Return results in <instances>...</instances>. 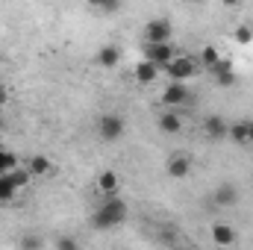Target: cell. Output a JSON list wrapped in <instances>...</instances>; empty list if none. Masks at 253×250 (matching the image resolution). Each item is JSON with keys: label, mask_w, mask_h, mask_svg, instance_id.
<instances>
[{"label": "cell", "mask_w": 253, "mask_h": 250, "mask_svg": "<svg viewBox=\"0 0 253 250\" xmlns=\"http://www.w3.org/2000/svg\"><path fill=\"white\" fill-rule=\"evenodd\" d=\"M124 221H126V203L121 197H109V200L100 203V209L94 212V221L91 224L97 230H112V227H118Z\"/></svg>", "instance_id": "1"}, {"label": "cell", "mask_w": 253, "mask_h": 250, "mask_svg": "<svg viewBox=\"0 0 253 250\" xmlns=\"http://www.w3.org/2000/svg\"><path fill=\"white\" fill-rule=\"evenodd\" d=\"M194 71H197V59H189V56H174L171 62L165 65V74H168L171 80H177V83L191 80Z\"/></svg>", "instance_id": "2"}, {"label": "cell", "mask_w": 253, "mask_h": 250, "mask_svg": "<svg viewBox=\"0 0 253 250\" xmlns=\"http://www.w3.org/2000/svg\"><path fill=\"white\" fill-rule=\"evenodd\" d=\"M97 135H100L103 141H118V138L124 135V118H118V115H112V112L100 115V121H97Z\"/></svg>", "instance_id": "3"}, {"label": "cell", "mask_w": 253, "mask_h": 250, "mask_svg": "<svg viewBox=\"0 0 253 250\" xmlns=\"http://www.w3.org/2000/svg\"><path fill=\"white\" fill-rule=\"evenodd\" d=\"M144 59H150L156 68H165V65L174 59V47H171L168 42H147V47H144Z\"/></svg>", "instance_id": "4"}, {"label": "cell", "mask_w": 253, "mask_h": 250, "mask_svg": "<svg viewBox=\"0 0 253 250\" xmlns=\"http://www.w3.org/2000/svg\"><path fill=\"white\" fill-rule=\"evenodd\" d=\"M171 36H174V27H171V21H165V18H153V21H147V27H144V39H147V42H171Z\"/></svg>", "instance_id": "5"}, {"label": "cell", "mask_w": 253, "mask_h": 250, "mask_svg": "<svg viewBox=\"0 0 253 250\" xmlns=\"http://www.w3.org/2000/svg\"><path fill=\"white\" fill-rule=\"evenodd\" d=\"M162 103H165L168 109H180L183 103H189V88H186L183 83L171 80V85L162 91Z\"/></svg>", "instance_id": "6"}, {"label": "cell", "mask_w": 253, "mask_h": 250, "mask_svg": "<svg viewBox=\"0 0 253 250\" xmlns=\"http://www.w3.org/2000/svg\"><path fill=\"white\" fill-rule=\"evenodd\" d=\"M203 132H206V138L218 141V138H227V132H230V124H227L221 115H209V118L203 121Z\"/></svg>", "instance_id": "7"}, {"label": "cell", "mask_w": 253, "mask_h": 250, "mask_svg": "<svg viewBox=\"0 0 253 250\" xmlns=\"http://www.w3.org/2000/svg\"><path fill=\"white\" fill-rule=\"evenodd\" d=\"M191 171V159L186 153H177V156H171L168 159V174L174 177V180H183V177H189Z\"/></svg>", "instance_id": "8"}, {"label": "cell", "mask_w": 253, "mask_h": 250, "mask_svg": "<svg viewBox=\"0 0 253 250\" xmlns=\"http://www.w3.org/2000/svg\"><path fill=\"white\" fill-rule=\"evenodd\" d=\"M215 203L218 206H236L239 203V188L233 186V183H221V186L215 188Z\"/></svg>", "instance_id": "9"}, {"label": "cell", "mask_w": 253, "mask_h": 250, "mask_svg": "<svg viewBox=\"0 0 253 250\" xmlns=\"http://www.w3.org/2000/svg\"><path fill=\"white\" fill-rule=\"evenodd\" d=\"M159 129H162V132H168V135L180 132V129H183V121H180V115H177L174 109L162 112V115H159Z\"/></svg>", "instance_id": "10"}, {"label": "cell", "mask_w": 253, "mask_h": 250, "mask_svg": "<svg viewBox=\"0 0 253 250\" xmlns=\"http://www.w3.org/2000/svg\"><path fill=\"white\" fill-rule=\"evenodd\" d=\"M27 168H30V174L33 177H44V174H50L53 171V165H50V159L47 156H30V162H27Z\"/></svg>", "instance_id": "11"}, {"label": "cell", "mask_w": 253, "mask_h": 250, "mask_svg": "<svg viewBox=\"0 0 253 250\" xmlns=\"http://www.w3.org/2000/svg\"><path fill=\"white\" fill-rule=\"evenodd\" d=\"M118 62H121V50H118V47L106 44V47L97 50V65H103V68H115Z\"/></svg>", "instance_id": "12"}, {"label": "cell", "mask_w": 253, "mask_h": 250, "mask_svg": "<svg viewBox=\"0 0 253 250\" xmlns=\"http://www.w3.org/2000/svg\"><path fill=\"white\" fill-rule=\"evenodd\" d=\"M212 242H215V245H233V242H236L233 227H227V224H215V227H212Z\"/></svg>", "instance_id": "13"}, {"label": "cell", "mask_w": 253, "mask_h": 250, "mask_svg": "<svg viewBox=\"0 0 253 250\" xmlns=\"http://www.w3.org/2000/svg\"><path fill=\"white\" fill-rule=\"evenodd\" d=\"M135 80L138 83H153L156 80V65L150 62V59H141V62L135 65Z\"/></svg>", "instance_id": "14"}, {"label": "cell", "mask_w": 253, "mask_h": 250, "mask_svg": "<svg viewBox=\"0 0 253 250\" xmlns=\"http://www.w3.org/2000/svg\"><path fill=\"white\" fill-rule=\"evenodd\" d=\"M97 188H100V194H112V191L118 188V174H115V171H103V174L97 177Z\"/></svg>", "instance_id": "15"}, {"label": "cell", "mask_w": 253, "mask_h": 250, "mask_svg": "<svg viewBox=\"0 0 253 250\" xmlns=\"http://www.w3.org/2000/svg\"><path fill=\"white\" fill-rule=\"evenodd\" d=\"M15 191H18V186L9 180V174H0V203H12Z\"/></svg>", "instance_id": "16"}, {"label": "cell", "mask_w": 253, "mask_h": 250, "mask_svg": "<svg viewBox=\"0 0 253 250\" xmlns=\"http://www.w3.org/2000/svg\"><path fill=\"white\" fill-rule=\"evenodd\" d=\"M227 138H233L236 144L251 141V124H233L230 126V132H227Z\"/></svg>", "instance_id": "17"}, {"label": "cell", "mask_w": 253, "mask_h": 250, "mask_svg": "<svg viewBox=\"0 0 253 250\" xmlns=\"http://www.w3.org/2000/svg\"><path fill=\"white\" fill-rule=\"evenodd\" d=\"M88 6H94V9H100L103 15H115L118 12V6H121V0H85Z\"/></svg>", "instance_id": "18"}, {"label": "cell", "mask_w": 253, "mask_h": 250, "mask_svg": "<svg viewBox=\"0 0 253 250\" xmlns=\"http://www.w3.org/2000/svg\"><path fill=\"white\" fill-rule=\"evenodd\" d=\"M6 174H9V180H12V183H15L18 188H24L27 183H30V180H33V174H30V168H27V171H21L18 165H15L12 171H6Z\"/></svg>", "instance_id": "19"}, {"label": "cell", "mask_w": 253, "mask_h": 250, "mask_svg": "<svg viewBox=\"0 0 253 250\" xmlns=\"http://www.w3.org/2000/svg\"><path fill=\"white\" fill-rule=\"evenodd\" d=\"M200 65H206V68H215V65L221 62V53L215 50V47H203L200 50V59H197Z\"/></svg>", "instance_id": "20"}, {"label": "cell", "mask_w": 253, "mask_h": 250, "mask_svg": "<svg viewBox=\"0 0 253 250\" xmlns=\"http://www.w3.org/2000/svg\"><path fill=\"white\" fill-rule=\"evenodd\" d=\"M15 165H18V156H15V153H9V150H0V174L12 171Z\"/></svg>", "instance_id": "21"}, {"label": "cell", "mask_w": 253, "mask_h": 250, "mask_svg": "<svg viewBox=\"0 0 253 250\" xmlns=\"http://www.w3.org/2000/svg\"><path fill=\"white\" fill-rule=\"evenodd\" d=\"M236 42H239V44H251L253 42V30L251 27H239V30H236Z\"/></svg>", "instance_id": "22"}, {"label": "cell", "mask_w": 253, "mask_h": 250, "mask_svg": "<svg viewBox=\"0 0 253 250\" xmlns=\"http://www.w3.org/2000/svg\"><path fill=\"white\" fill-rule=\"evenodd\" d=\"M215 74H218V83H221V85H233V83H236V74H233L230 68H221V71H215Z\"/></svg>", "instance_id": "23"}, {"label": "cell", "mask_w": 253, "mask_h": 250, "mask_svg": "<svg viewBox=\"0 0 253 250\" xmlns=\"http://www.w3.org/2000/svg\"><path fill=\"white\" fill-rule=\"evenodd\" d=\"M56 248H59V250H74V248H77V242H74V239H59V242H56Z\"/></svg>", "instance_id": "24"}, {"label": "cell", "mask_w": 253, "mask_h": 250, "mask_svg": "<svg viewBox=\"0 0 253 250\" xmlns=\"http://www.w3.org/2000/svg\"><path fill=\"white\" fill-rule=\"evenodd\" d=\"M3 103H9V91H6V88L0 85V106H3Z\"/></svg>", "instance_id": "25"}, {"label": "cell", "mask_w": 253, "mask_h": 250, "mask_svg": "<svg viewBox=\"0 0 253 250\" xmlns=\"http://www.w3.org/2000/svg\"><path fill=\"white\" fill-rule=\"evenodd\" d=\"M221 3H224V6H236L239 0H221Z\"/></svg>", "instance_id": "26"}, {"label": "cell", "mask_w": 253, "mask_h": 250, "mask_svg": "<svg viewBox=\"0 0 253 250\" xmlns=\"http://www.w3.org/2000/svg\"><path fill=\"white\" fill-rule=\"evenodd\" d=\"M0 126H3V115H0Z\"/></svg>", "instance_id": "27"}, {"label": "cell", "mask_w": 253, "mask_h": 250, "mask_svg": "<svg viewBox=\"0 0 253 250\" xmlns=\"http://www.w3.org/2000/svg\"><path fill=\"white\" fill-rule=\"evenodd\" d=\"M191 3H200V0H191Z\"/></svg>", "instance_id": "28"}]
</instances>
